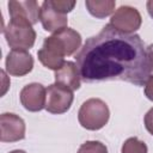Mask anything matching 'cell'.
Returning a JSON list of instances; mask_svg holds the SVG:
<instances>
[{"label": "cell", "instance_id": "obj_1", "mask_svg": "<svg viewBox=\"0 0 153 153\" xmlns=\"http://www.w3.org/2000/svg\"><path fill=\"white\" fill-rule=\"evenodd\" d=\"M75 61L85 82L120 80L143 86L151 76L147 50L141 37L120 32L110 24L86 39Z\"/></svg>", "mask_w": 153, "mask_h": 153}, {"label": "cell", "instance_id": "obj_2", "mask_svg": "<svg viewBox=\"0 0 153 153\" xmlns=\"http://www.w3.org/2000/svg\"><path fill=\"white\" fill-rule=\"evenodd\" d=\"M110 118V110L106 103L99 98H90L84 102L78 111L80 126L87 130L102 129Z\"/></svg>", "mask_w": 153, "mask_h": 153}, {"label": "cell", "instance_id": "obj_3", "mask_svg": "<svg viewBox=\"0 0 153 153\" xmlns=\"http://www.w3.org/2000/svg\"><path fill=\"white\" fill-rule=\"evenodd\" d=\"M4 35L12 50H27L33 47L36 41V31L32 25L22 18H11L4 29Z\"/></svg>", "mask_w": 153, "mask_h": 153}, {"label": "cell", "instance_id": "obj_4", "mask_svg": "<svg viewBox=\"0 0 153 153\" xmlns=\"http://www.w3.org/2000/svg\"><path fill=\"white\" fill-rule=\"evenodd\" d=\"M73 99V91L56 82L51 84L47 87L45 110L54 115L65 114L71 109Z\"/></svg>", "mask_w": 153, "mask_h": 153}, {"label": "cell", "instance_id": "obj_5", "mask_svg": "<svg viewBox=\"0 0 153 153\" xmlns=\"http://www.w3.org/2000/svg\"><path fill=\"white\" fill-rule=\"evenodd\" d=\"M114 29L120 32L131 35L137 31L142 24V18L140 12L131 6H120L111 16L110 23Z\"/></svg>", "mask_w": 153, "mask_h": 153}, {"label": "cell", "instance_id": "obj_6", "mask_svg": "<svg viewBox=\"0 0 153 153\" xmlns=\"http://www.w3.org/2000/svg\"><path fill=\"white\" fill-rule=\"evenodd\" d=\"M0 140L1 142H17L25 139L24 120L12 112H4L0 116Z\"/></svg>", "mask_w": 153, "mask_h": 153}, {"label": "cell", "instance_id": "obj_7", "mask_svg": "<svg viewBox=\"0 0 153 153\" xmlns=\"http://www.w3.org/2000/svg\"><path fill=\"white\" fill-rule=\"evenodd\" d=\"M20 103L27 111L37 112L45 109L47 88L38 82H31L24 86L19 93Z\"/></svg>", "mask_w": 153, "mask_h": 153}, {"label": "cell", "instance_id": "obj_8", "mask_svg": "<svg viewBox=\"0 0 153 153\" xmlns=\"http://www.w3.org/2000/svg\"><path fill=\"white\" fill-rule=\"evenodd\" d=\"M6 72L12 76H24L33 68V57L26 50H11L5 61Z\"/></svg>", "mask_w": 153, "mask_h": 153}, {"label": "cell", "instance_id": "obj_9", "mask_svg": "<svg viewBox=\"0 0 153 153\" xmlns=\"http://www.w3.org/2000/svg\"><path fill=\"white\" fill-rule=\"evenodd\" d=\"M39 20L42 23V26L48 32H57L65 27H67L68 18L65 13L56 10L50 0H45L41 5V13H39Z\"/></svg>", "mask_w": 153, "mask_h": 153}, {"label": "cell", "instance_id": "obj_10", "mask_svg": "<svg viewBox=\"0 0 153 153\" xmlns=\"http://www.w3.org/2000/svg\"><path fill=\"white\" fill-rule=\"evenodd\" d=\"M49 38L65 56L73 55L81 45V35L71 27H65L49 36Z\"/></svg>", "mask_w": 153, "mask_h": 153}, {"label": "cell", "instance_id": "obj_11", "mask_svg": "<svg viewBox=\"0 0 153 153\" xmlns=\"http://www.w3.org/2000/svg\"><path fill=\"white\" fill-rule=\"evenodd\" d=\"M8 13L11 18H22L27 20L31 25H35L39 20L41 7L35 0L26 1H8Z\"/></svg>", "mask_w": 153, "mask_h": 153}, {"label": "cell", "instance_id": "obj_12", "mask_svg": "<svg viewBox=\"0 0 153 153\" xmlns=\"http://www.w3.org/2000/svg\"><path fill=\"white\" fill-rule=\"evenodd\" d=\"M37 56L39 62L48 69L51 71H57L60 69L65 61V55L57 49V47L47 37L43 42L42 48L37 51Z\"/></svg>", "mask_w": 153, "mask_h": 153}, {"label": "cell", "instance_id": "obj_13", "mask_svg": "<svg viewBox=\"0 0 153 153\" xmlns=\"http://www.w3.org/2000/svg\"><path fill=\"white\" fill-rule=\"evenodd\" d=\"M54 76L56 84L62 85L69 88L71 91H75L80 88V84H81L80 73L76 65L72 61H66L60 69L55 71Z\"/></svg>", "mask_w": 153, "mask_h": 153}, {"label": "cell", "instance_id": "obj_14", "mask_svg": "<svg viewBox=\"0 0 153 153\" xmlns=\"http://www.w3.org/2000/svg\"><path fill=\"white\" fill-rule=\"evenodd\" d=\"M85 6L91 16L103 19L105 17H109L110 14H114L116 2L114 0H86Z\"/></svg>", "mask_w": 153, "mask_h": 153}, {"label": "cell", "instance_id": "obj_15", "mask_svg": "<svg viewBox=\"0 0 153 153\" xmlns=\"http://www.w3.org/2000/svg\"><path fill=\"white\" fill-rule=\"evenodd\" d=\"M147 145L137 137H129L124 141L121 148V153H147Z\"/></svg>", "mask_w": 153, "mask_h": 153}, {"label": "cell", "instance_id": "obj_16", "mask_svg": "<svg viewBox=\"0 0 153 153\" xmlns=\"http://www.w3.org/2000/svg\"><path fill=\"white\" fill-rule=\"evenodd\" d=\"M76 153H108V148L100 141H86L79 147Z\"/></svg>", "mask_w": 153, "mask_h": 153}, {"label": "cell", "instance_id": "obj_17", "mask_svg": "<svg viewBox=\"0 0 153 153\" xmlns=\"http://www.w3.org/2000/svg\"><path fill=\"white\" fill-rule=\"evenodd\" d=\"M50 2L56 10H59L60 12H62L65 14L69 13L76 4L74 0H50Z\"/></svg>", "mask_w": 153, "mask_h": 153}, {"label": "cell", "instance_id": "obj_18", "mask_svg": "<svg viewBox=\"0 0 153 153\" xmlns=\"http://www.w3.org/2000/svg\"><path fill=\"white\" fill-rule=\"evenodd\" d=\"M143 123H145V128L147 129V131L153 136V108H151L143 118Z\"/></svg>", "mask_w": 153, "mask_h": 153}, {"label": "cell", "instance_id": "obj_19", "mask_svg": "<svg viewBox=\"0 0 153 153\" xmlns=\"http://www.w3.org/2000/svg\"><path fill=\"white\" fill-rule=\"evenodd\" d=\"M145 96L153 102V75H151L145 84Z\"/></svg>", "mask_w": 153, "mask_h": 153}, {"label": "cell", "instance_id": "obj_20", "mask_svg": "<svg viewBox=\"0 0 153 153\" xmlns=\"http://www.w3.org/2000/svg\"><path fill=\"white\" fill-rule=\"evenodd\" d=\"M147 56H148V62L151 66V71H153V44H149L147 48Z\"/></svg>", "mask_w": 153, "mask_h": 153}, {"label": "cell", "instance_id": "obj_21", "mask_svg": "<svg viewBox=\"0 0 153 153\" xmlns=\"http://www.w3.org/2000/svg\"><path fill=\"white\" fill-rule=\"evenodd\" d=\"M146 7H147V11H148V14L153 19V0H148L146 2Z\"/></svg>", "mask_w": 153, "mask_h": 153}, {"label": "cell", "instance_id": "obj_22", "mask_svg": "<svg viewBox=\"0 0 153 153\" xmlns=\"http://www.w3.org/2000/svg\"><path fill=\"white\" fill-rule=\"evenodd\" d=\"M10 153H26V152L23 149H14V151H11Z\"/></svg>", "mask_w": 153, "mask_h": 153}]
</instances>
